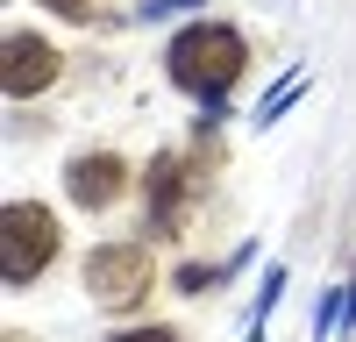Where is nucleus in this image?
<instances>
[{"mask_svg": "<svg viewBox=\"0 0 356 342\" xmlns=\"http://www.w3.org/2000/svg\"><path fill=\"white\" fill-rule=\"evenodd\" d=\"M122 186H129V164L122 157H79L72 164V179H65V193L79 200V207H114V200H122Z\"/></svg>", "mask_w": 356, "mask_h": 342, "instance_id": "4", "label": "nucleus"}, {"mask_svg": "<svg viewBox=\"0 0 356 342\" xmlns=\"http://www.w3.org/2000/svg\"><path fill=\"white\" fill-rule=\"evenodd\" d=\"M243 65H250V50H243V36H235L228 22H193L186 36L171 43V79L186 86V93H228L235 79H243Z\"/></svg>", "mask_w": 356, "mask_h": 342, "instance_id": "1", "label": "nucleus"}, {"mask_svg": "<svg viewBox=\"0 0 356 342\" xmlns=\"http://www.w3.org/2000/svg\"><path fill=\"white\" fill-rule=\"evenodd\" d=\"M150 278H157V264H150V243H107V250H93L86 256V293H93L100 307H136L143 293H150Z\"/></svg>", "mask_w": 356, "mask_h": 342, "instance_id": "3", "label": "nucleus"}, {"mask_svg": "<svg viewBox=\"0 0 356 342\" xmlns=\"http://www.w3.org/2000/svg\"><path fill=\"white\" fill-rule=\"evenodd\" d=\"M114 342H178L171 328H129V335H114Z\"/></svg>", "mask_w": 356, "mask_h": 342, "instance_id": "6", "label": "nucleus"}, {"mask_svg": "<svg viewBox=\"0 0 356 342\" xmlns=\"http://www.w3.org/2000/svg\"><path fill=\"white\" fill-rule=\"evenodd\" d=\"M50 79H57V50L36 43V36H8V93L22 100V93H36Z\"/></svg>", "mask_w": 356, "mask_h": 342, "instance_id": "5", "label": "nucleus"}, {"mask_svg": "<svg viewBox=\"0 0 356 342\" xmlns=\"http://www.w3.org/2000/svg\"><path fill=\"white\" fill-rule=\"evenodd\" d=\"M43 8H57V15H86V0H43Z\"/></svg>", "mask_w": 356, "mask_h": 342, "instance_id": "7", "label": "nucleus"}, {"mask_svg": "<svg viewBox=\"0 0 356 342\" xmlns=\"http://www.w3.org/2000/svg\"><path fill=\"white\" fill-rule=\"evenodd\" d=\"M50 256H57V214L15 200V207L0 214V271H8V285H29Z\"/></svg>", "mask_w": 356, "mask_h": 342, "instance_id": "2", "label": "nucleus"}]
</instances>
